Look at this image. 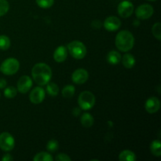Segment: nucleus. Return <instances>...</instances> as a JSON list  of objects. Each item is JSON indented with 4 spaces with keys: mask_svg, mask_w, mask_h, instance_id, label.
<instances>
[{
    "mask_svg": "<svg viewBox=\"0 0 161 161\" xmlns=\"http://www.w3.org/2000/svg\"><path fill=\"white\" fill-rule=\"evenodd\" d=\"M20 68V63L16 58H10L5 60L0 65V71L4 75H12L17 73Z\"/></svg>",
    "mask_w": 161,
    "mask_h": 161,
    "instance_id": "20e7f679",
    "label": "nucleus"
},
{
    "mask_svg": "<svg viewBox=\"0 0 161 161\" xmlns=\"http://www.w3.org/2000/svg\"><path fill=\"white\" fill-rule=\"evenodd\" d=\"M115 44L119 50L122 52H127L133 48L135 38L132 33L129 31H120L116 36Z\"/></svg>",
    "mask_w": 161,
    "mask_h": 161,
    "instance_id": "f03ea898",
    "label": "nucleus"
},
{
    "mask_svg": "<svg viewBox=\"0 0 161 161\" xmlns=\"http://www.w3.org/2000/svg\"><path fill=\"white\" fill-rule=\"evenodd\" d=\"M45 96L46 94L43 88H42L41 86H37V87L34 88L30 93L29 99L31 103L37 105V104H40L41 102H43Z\"/></svg>",
    "mask_w": 161,
    "mask_h": 161,
    "instance_id": "1a4fd4ad",
    "label": "nucleus"
},
{
    "mask_svg": "<svg viewBox=\"0 0 161 161\" xmlns=\"http://www.w3.org/2000/svg\"><path fill=\"white\" fill-rule=\"evenodd\" d=\"M151 153L155 157H160L161 156V143L160 140H154L151 143L150 146Z\"/></svg>",
    "mask_w": 161,
    "mask_h": 161,
    "instance_id": "6ab92c4d",
    "label": "nucleus"
},
{
    "mask_svg": "<svg viewBox=\"0 0 161 161\" xmlns=\"http://www.w3.org/2000/svg\"><path fill=\"white\" fill-rule=\"evenodd\" d=\"M10 39L8 36L2 35L0 36V50H6L10 47Z\"/></svg>",
    "mask_w": 161,
    "mask_h": 161,
    "instance_id": "5701e85b",
    "label": "nucleus"
},
{
    "mask_svg": "<svg viewBox=\"0 0 161 161\" xmlns=\"http://www.w3.org/2000/svg\"><path fill=\"white\" fill-rule=\"evenodd\" d=\"M38 6L42 9L51 7L54 3V0H36Z\"/></svg>",
    "mask_w": 161,
    "mask_h": 161,
    "instance_id": "a878e982",
    "label": "nucleus"
},
{
    "mask_svg": "<svg viewBox=\"0 0 161 161\" xmlns=\"http://www.w3.org/2000/svg\"><path fill=\"white\" fill-rule=\"evenodd\" d=\"M59 148V143L57 140H50L47 142V149L49 151V152H56L57 150Z\"/></svg>",
    "mask_w": 161,
    "mask_h": 161,
    "instance_id": "393cba45",
    "label": "nucleus"
},
{
    "mask_svg": "<svg viewBox=\"0 0 161 161\" xmlns=\"http://www.w3.org/2000/svg\"><path fill=\"white\" fill-rule=\"evenodd\" d=\"M120 161H135L136 160V155L130 150H124L119 156Z\"/></svg>",
    "mask_w": 161,
    "mask_h": 161,
    "instance_id": "a211bd4d",
    "label": "nucleus"
},
{
    "mask_svg": "<svg viewBox=\"0 0 161 161\" xmlns=\"http://www.w3.org/2000/svg\"><path fill=\"white\" fill-rule=\"evenodd\" d=\"M68 51L72 58L75 59H83L86 54V48L80 41H72L67 47Z\"/></svg>",
    "mask_w": 161,
    "mask_h": 161,
    "instance_id": "7ed1b4c3",
    "label": "nucleus"
},
{
    "mask_svg": "<svg viewBox=\"0 0 161 161\" xmlns=\"http://www.w3.org/2000/svg\"><path fill=\"white\" fill-rule=\"evenodd\" d=\"M17 88H15L14 86H8V87H6L5 89L4 95L7 98H14L17 95Z\"/></svg>",
    "mask_w": 161,
    "mask_h": 161,
    "instance_id": "b1692460",
    "label": "nucleus"
},
{
    "mask_svg": "<svg viewBox=\"0 0 161 161\" xmlns=\"http://www.w3.org/2000/svg\"><path fill=\"white\" fill-rule=\"evenodd\" d=\"M119 15L123 18H127L132 15L134 12V5L128 0L121 2L117 7Z\"/></svg>",
    "mask_w": 161,
    "mask_h": 161,
    "instance_id": "6e6552de",
    "label": "nucleus"
},
{
    "mask_svg": "<svg viewBox=\"0 0 161 161\" xmlns=\"http://www.w3.org/2000/svg\"><path fill=\"white\" fill-rule=\"evenodd\" d=\"M89 75L86 69H76L72 75V80L76 84H83L87 81Z\"/></svg>",
    "mask_w": 161,
    "mask_h": 161,
    "instance_id": "f8f14e48",
    "label": "nucleus"
},
{
    "mask_svg": "<svg viewBox=\"0 0 161 161\" xmlns=\"http://www.w3.org/2000/svg\"><path fill=\"white\" fill-rule=\"evenodd\" d=\"M122 59V63L126 69H131L135 64V58L130 53H126L124 55Z\"/></svg>",
    "mask_w": 161,
    "mask_h": 161,
    "instance_id": "dca6fc26",
    "label": "nucleus"
},
{
    "mask_svg": "<svg viewBox=\"0 0 161 161\" xmlns=\"http://www.w3.org/2000/svg\"><path fill=\"white\" fill-rule=\"evenodd\" d=\"M154 12L153 7L149 4H145L140 5L138 8L136 9V17L138 19L141 20H146V19L150 18L153 16Z\"/></svg>",
    "mask_w": 161,
    "mask_h": 161,
    "instance_id": "0eeeda50",
    "label": "nucleus"
},
{
    "mask_svg": "<svg viewBox=\"0 0 161 161\" xmlns=\"http://www.w3.org/2000/svg\"><path fill=\"white\" fill-rule=\"evenodd\" d=\"M80 122L83 127L88 128V127H92L93 124H94V118H93L92 115H91L90 113H85L81 116Z\"/></svg>",
    "mask_w": 161,
    "mask_h": 161,
    "instance_id": "f3484780",
    "label": "nucleus"
},
{
    "mask_svg": "<svg viewBox=\"0 0 161 161\" xmlns=\"http://www.w3.org/2000/svg\"><path fill=\"white\" fill-rule=\"evenodd\" d=\"M15 146V140L12 135L8 132L0 134V149L6 152L11 151Z\"/></svg>",
    "mask_w": 161,
    "mask_h": 161,
    "instance_id": "423d86ee",
    "label": "nucleus"
},
{
    "mask_svg": "<svg viewBox=\"0 0 161 161\" xmlns=\"http://www.w3.org/2000/svg\"><path fill=\"white\" fill-rule=\"evenodd\" d=\"M9 9V5L6 0H0V17L4 16Z\"/></svg>",
    "mask_w": 161,
    "mask_h": 161,
    "instance_id": "cd10ccee",
    "label": "nucleus"
},
{
    "mask_svg": "<svg viewBox=\"0 0 161 161\" xmlns=\"http://www.w3.org/2000/svg\"><path fill=\"white\" fill-rule=\"evenodd\" d=\"M152 32L154 37L157 38L158 40L161 39V25L160 22H157L155 25H153L152 28Z\"/></svg>",
    "mask_w": 161,
    "mask_h": 161,
    "instance_id": "bb28decb",
    "label": "nucleus"
},
{
    "mask_svg": "<svg viewBox=\"0 0 161 161\" xmlns=\"http://www.w3.org/2000/svg\"><path fill=\"white\" fill-rule=\"evenodd\" d=\"M17 91L21 94H26L32 86V80L28 75H23L17 82Z\"/></svg>",
    "mask_w": 161,
    "mask_h": 161,
    "instance_id": "9d476101",
    "label": "nucleus"
},
{
    "mask_svg": "<svg viewBox=\"0 0 161 161\" xmlns=\"http://www.w3.org/2000/svg\"><path fill=\"white\" fill-rule=\"evenodd\" d=\"M75 89L72 85H67L62 89V95L64 98H71L75 94Z\"/></svg>",
    "mask_w": 161,
    "mask_h": 161,
    "instance_id": "aec40b11",
    "label": "nucleus"
},
{
    "mask_svg": "<svg viewBox=\"0 0 161 161\" xmlns=\"http://www.w3.org/2000/svg\"><path fill=\"white\" fill-rule=\"evenodd\" d=\"M53 160V157L50 153L46 152L39 153L33 158L34 161H52Z\"/></svg>",
    "mask_w": 161,
    "mask_h": 161,
    "instance_id": "412c9836",
    "label": "nucleus"
},
{
    "mask_svg": "<svg viewBox=\"0 0 161 161\" xmlns=\"http://www.w3.org/2000/svg\"><path fill=\"white\" fill-rule=\"evenodd\" d=\"M68 57V49L64 46H60L53 53V59L57 62H64Z\"/></svg>",
    "mask_w": 161,
    "mask_h": 161,
    "instance_id": "4468645a",
    "label": "nucleus"
},
{
    "mask_svg": "<svg viewBox=\"0 0 161 161\" xmlns=\"http://www.w3.org/2000/svg\"><path fill=\"white\" fill-rule=\"evenodd\" d=\"M121 55L119 52L116 51V50H112V51L108 52L107 54L106 59L108 63L111 64H119L121 61Z\"/></svg>",
    "mask_w": 161,
    "mask_h": 161,
    "instance_id": "2eb2a0df",
    "label": "nucleus"
},
{
    "mask_svg": "<svg viewBox=\"0 0 161 161\" xmlns=\"http://www.w3.org/2000/svg\"><path fill=\"white\" fill-rule=\"evenodd\" d=\"M31 75L38 85L45 86L51 80L52 70L48 64L45 63H38L33 66Z\"/></svg>",
    "mask_w": 161,
    "mask_h": 161,
    "instance_id": "f257e3e1",
    "label": "nucleus"
},
{
    "mask_svg": "<svg viewBox=\"0 0 161 161\" xmlns=\"http://www.w3.org/2000/svg\"><path fill=\"white\" fill-rule=\"evenodd\" d=\"M148 1H150V2H155V1H157V0H148Z\"/></svg>",
    "mask_w": 161,
    "mask_h": 161,
    "instance_id": "2f4dec72",
    "label": "nucleus"
},
{
    "mask_svg": "<svg viewBox=\"0 0 161 161\" xmlns=\"http://www.w3.org/2000/svg\"><path fill=\"white\" fill-rule=\"evenodd\" d=\"M13 160H14V158H13L12 156H11L10 154H6V155L3 156V158H2V160L3 161H10Z\"/></svg>",
    "mask_w": 161,
    "mask_h": 161,
    "instance_id": "c756f323",
    "label": "nucleus"
},
{
    "mask_svg": "<svg viewBox=\"0 0 161 161\" xmlns=\"http://www.w3.org/2000/svg\"><path fill=\"white\" fill-rule=\"evenodd\" d=\"M78 104L83 110H90L95 104V97L91 91H83L79 95Z\"/></svg>",
    "mask_w": 161,
    "mask_h": 161,
    "instance_id": "39448f33",
    "label": "nucleus"
},
{
    "mask_svg": "<svg viewBox=\"0 0 161 161\" xmlns=\"http://www.w3.org/2000/svg\"><path fill=\"white\" fill-rule=\"evenodd\" d=\"M145 108L149 113H156L160 108V100L156 97H149L146 101Z\"/></svg>",
    "mask_w": 161,
    "mask_h": 161,
    "instance_id": "ddd939ff",
    "label": "nucleus"
},
{
    "mask_svg": "<svg viewBox=\"0 0 161 161\" xmlns=\"http://www.w3.org/2000/svg\"><path fill=\"white\" fill-rule=\"evenodd\" d=\"M7 85V82L6 81L5 79H0V89H4Z\"/></svg>",
    "mask_w": 161,
    "mask_h": 161,
    "instance_id": "7c9ffc66",
    "label": "nucleus"
},
{
    "mask_svg": "<svg viewBox=\"0 0 161 161\" xmlns=\"http://www.w3.org/2000/svg\"><path fill=\"white\" fill-rule=\"evenodd\" d=\"M55 160L57 161H71V158L65 153H59L56 157Z\"/></svg>",
    "mask_w": 161,
    "mask_h": 161,
    "instance_id": "c85d7f7f",
    "label": "nucleus"
},
{
    "mask_svg": "<svg viewBox=\"0 0 161 161\" xmlns=\"http://www.w3.org/2000/svg\"><path fill=\"white\" fill-rule=\"evenodd\" d=\"M103 25L107 31H115L120 28L121 21L118 17H115V16H111L105 19Z\"/></svg>",
    "mask_w": 161,
    "mask_h": 161,
    "instance_id": "9b49d317",
    "label": "nucleus"
},
{
    "mask_svg": "<svg viewBox=\"0 0 161 161\" xmlns=\"http://www.w3.org/2000/svg\"><path fill=\"white\" fill-rule=\"evenodd\" d=\"M47 85V91L50 96L55 97V96L58 95V93H59V87H58V86L56 83H48Z\"/></svg>",
    "mask_w": 161,
    "mask_h": 161,
    "instance_id": "4be33fe9",
    "label": "nucleus"
}]
</instances>
